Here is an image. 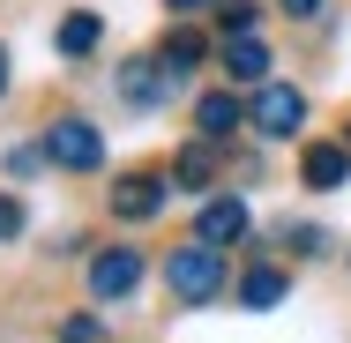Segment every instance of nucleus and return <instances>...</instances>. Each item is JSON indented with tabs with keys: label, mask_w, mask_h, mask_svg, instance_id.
Wrapping results in <instances>:
<instances>
[{
	"label": "nucleus",
	"mask_w": 351,
	"mask_h": 343,
	"mask_svg": "<svg viewBox=\"0 0 351 343\" xmlns=\"http://www.w3.org/2000/svg\"><path fill=\"white\" fill-rule=\"evenodd\" d=\"M247 224H254V216H247L239 194H217V202H202V216H195V239L224 254V246H239V239H247Z\"/></svg>",
	"instance_id": "nucleus-5"
},
{
	"label": "nucleus",
	"mask_w": 351,
	"mask_h": 343,
	"mask_svg": "<svg viewBox=\"0 0 351 343\" xmlns=\"http://www.w3.org/2000/svg\"><path fill=\"white\" fill-rule=\"evenodd\" d=\"M60 343H97V314H68L60 321Z\"/></svg>",
	"instance_id": "nucleus-18"
},
{
	"label": "nucleus",
	"mask_w": 351,
	"mask_h": 343,
	"mask_svg": "<svg viewBox=\"0 0 351 343\" xmlns=\"http://www.w3.org/2000/svg\"><path fill=\"white\" fill-rule=\"evenodd\" d=\"M23 231H30V209L15 194H0V239H23Z\"/></svg>",
	"instance_id": "nucleus-17"
},
{
	"label": "nucleus",
	"mask_w": 351,
	"mask_h": 343,
	"mask_svg": "<svg viewBox=\"0 0 351 343\" xmlns=\"http://www.w3.org/2000/svg\"><path fill=\"white\" fill-rule=\"evenodd\" d=\"M165 202H172L165 172H120L112 179V216L120 224H149V216H165Z\"/></svg>",
	"instance_id": "nucleus-4"
},
{
	"label": "nucleus",
	"mask_w": 351,
	"mask_h": 343,
	"mask_svg": "<svg viewBox=\"0 0 351 343\" xmlns=\"http://www.w3.org/2000/svg\"><path fill=\"white\" fill-rule=\"evenodd\" d=\"M217 179V142H187L180 157H172V187H187V194H202Z\"/></svg>",
	"instance_id": "nucleus-14"
},
{
	"label": "nucleus",
	"mask_w": 351,
	"mask_h": 343,
	"mask_svg": "<svg viewBox=\"0 0 351 343\" xmlns=\"http://www.w3.org/2000/svg\"><path fill=\"white\" fill-rule=\"evenodd\" d=\"M344 179H351V149H344V142H306V149H299V187L337 194Z\"/></svg>",
	"instance_id": "nucleus-7"
},
{
	"label": "nucleus",
	"mask_w": 351,
	"mask_h": 343,
	"mask_svg": "<svg viewBox=\"0 0 351 343\" xmlns=\"http://www.w3.org/2000/svg\"><path fill=\"white\" fill-rule=\"evenodd\" d=\"M247 120H254V135L291 142L299 127H306V97H299L291 82H262V90H254V105H247Z\"/></svg>",
	"instance_id": "nucleus-3"
},
{
	"label": "nucleus",
	"mask_w": 351,
	"mask_h": 343,
	"mask_svg": "<svg viewBox=\"0 0 351 343\" xmlns=\"http://www.w3.org/2000/svg\"><path fill=\"white\" fill-rule=\"evenodd\" d=\"M38 149H45V164H60V172H97V164H105V135H97L82 112L53 120V127L38 135Z\"/></svg>",
	"instance_id": "nucleus-2"
},
{
	"label": "nucleus",
	"mask_w": 351,
	"mask_h": 343,
	"mask_svg": "<svg viewBox=\"0 0 351 343\" xmlns=\"http://www.w3.org/2000/svg\"><path fill=\"white\" fill-rule=\"evenodd\" d=\"M284 15H299V23H314V15H322V8H329V0H277Z\"/></svg>",
	"instance_id": "nucleus-20"
},
{
	"label": "nucleus",
	"mask_w": 351,
	"mask_h": 343,
	"mask_svg": "<svg viewBox=\"0 0 351 343\" xmlns=\"http://www.w3.org/2000/svg\"><path fill=\"white\" fill-rule=\"evenodd\" d=\"M165 8H172L180 23H195V15H210V8H224V0H165Z\"/></svg>",
	"instance_id": "nucleus-19"
},
{
	"label": "nucleus",
	"mask_w": 351,
	"mask_h": 343,
	"mask_svg": "<svg viewBox=\"0 0 351 343\" xmlns=\"http://www.w3.org/2000/svg\"><path fill=\"white\" fill-rule=\"evenodd\" d=\"M172 90H180V75L165 68V60H128V68H120V97H128L135 112H149V105H172Z\"/></svg>",
	"instance_id": "nucleus-6"
},
{
	"label": "nucleus",
	"mask_w": 351,
	"mask_h": 343,
	"mask_svg": "<svg viewBox=\"0 0 351 343\" xmlns=\"http://www.w3.org/2000/svg\"><path fill=\"white\" fill-rule=\"evenodd\" d=\"M135 283H142V254L135 246H105V254L90 262V291H97V298H128Z\"/></svg>",
	"instance_id": "nucleus-8"
},
{
	"label": "nucleus",
	"mask_w": 351,
	"mask_h": 343,
	"mask_svg": "<svg viewBox=\"0 0 351 343\" xmlns=\"http://www.w3.org/2000/svg\"><path fill=\"white\" fill-rule=\"evenodd\" d=\"M232 127H247V105L232 97V90H210V97H195V142H232Z\"/></svg>",
	"instance_id": "nucleus-9"
},
{
	"label": "nucleus",
	"mask_w": 351,
	"mask_h": 343,
	"mask_svg": "<svg viewBox=\"0 0 351 343\" xmlns=\"http://www.w3.org/2000/svg\"><path fill=\"white\" fill-rule=\"evenodd\" d=\"M344 149H351V127H344Z\"/></svg>",
	"instance_id": "nucleus-22"
},
{
	"label": "nucleus",
	"mask_w": 351,
	"mask_h": 343,
	"mask_svg": "<svg viewBox=\"0 0 351 343\" xmlns=\"http://www.w3.org/2000/svg\"><path fill=\"white\" fill-rule=\"evenodd\" d=\"M254 15H262L254 0H224V8H217V23H224V38H254Z\"/></svg>",
	"instance_id": "nucleus-15"
},
{
	"label": "nucleus",
	"mask_w": 351,
	"mask_h": 343,
	"mask_svg": "<svg viewBox=\"0 0 351 343\" xmlns=\"http://www.w3.org/2000/svg\"><path fill=\"white\" fill-rule=\"evenodd\" d=\"M157 60H165L172 75H187V68H202V60H210V45H202V30H195V23H172V30H165V45H157Z\"/></svg>",
	"instance_id": "nucleus-13"
},
{
	"label": "nucleus",
	"mask_w": 351,
	"mask_h": 343,
	"mask_svg": "<svg viewBox=\"0 0 351 343\" xmlns=\"http://www.w3.org/2000/svg\"><path fill=\"white\" fill-rule=\"evenodd\" d=\"M284 246H291L299 262H314V254H329V239H322L314 224H284Z\"/></svg>",
	"instance_id": "nucleus-16"
},
{
	"label": "nucleus",
	"mask_w": 351,
	"mask_h": 343,
	"mask_svg": "<svg viewBox=\"0 0 351 343\" xmlns=\"http://www.w3.org/2000/svg\"><path fill=\"white\" fill-rule=\"evenodd\" d=\"M224 82H269V45L262 38H224Z\"/></svg>",
	"instance_id": "nucleus-12"
},
{
	"label": "nucleus",
	"mask_w": 351,
	"mask_h": 343,
	"mask_svg": "<svg viewBox=\"0 0 351 343\" xmlns=\"http://www.w3.org/2000/svg\"><path fill=\"white\" fill-rule=\"evenodd\" d=\"M0 97H8V45H0Z\"/></svg>",
	"instance_id": "nucleus-21"
},
{
	"label": "nucleus",
	"mask_w": 351,
	"mask_h": 343,
	"mask_svg": "<svg viewBox=\"0 0 351 343\" xmlns=\"http://www.w3.org/2000/svg\"><path fill=\"white\" fill-rule=\"evenodd\" d=\"M97 38H105V15H97V8H75L68 23L53 30V45H60V60H90V53H97Z\"/></svg>",
	"instance_id": "nucleus-10"
},
{
	"label": "nucleus",
	"mask_w": 351,
	"mask_h": 343,
	"mask_svg": "<svg viewBox=\"0 0 351 343\" xmlns=\"http://www.w3.org/2000/svg\"><path fill=\"white\" fill-rule=\"evenodd\" d=\"M284 291H291V276L269 269V262H254V269L239 276V306H247V314H269V306H284Z\"/></svg>",
	"instance_id": "nucleus-11"
},
{
	"label": "nucleus",
	"mask_w": 351,
	"mask_h": 343,
	"mask_svg": "<svg viewBox=\"0 0 351 343\" xmlns=\"http://www.w3.org/2000/svg\"><path fill=\"white\" fill-rule=\"evenodd\" d=\"M165 283H172V298H180V306H217V291L232 283V269H224V254H217V246L187 239V246H172Z\"/></svg>",
	"instance_id": "nucleus-1"
}]
</instances>
